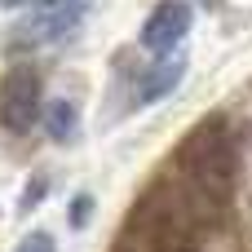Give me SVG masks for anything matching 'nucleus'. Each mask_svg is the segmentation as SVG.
Returning a JSON list of instances; mask_svg holds the SVG:
<instances>
[{
  "label": "nucleus",
  "instance_id": "f257e3e1",
  "mask_svg": "<svg viewBox=\"0 0 252 252\" xmlns=\"http://www.w3.org/2000/svg\"><path fill=\"white\" fill-rule=\"evenodd\" d=\"M182 168L195 186L199 199L208 204H226L230 186H235V133L221 115H208L190 128V137L182 142Z\"/></svg>",
  "mask_w": 252,
  "mask_h": 252
},
{
  "label": "nucleus",
  "instance_id": "f03ea898",
  "mask_svg": "<svg viewBox=\"0 0 252 252\" xmlns=\"http://www.w3.org/2000/svg\"><path fill=\"white\" fill-rule=\"evenodd\" d=\"M40 111H44V93H40L35 66H9L0 75V128L22 137L35 128Z\"/></svg>",
  "mask_w": 252,
  "mask_h": 252
},
{
  "label": "nucleus",
  "instance_id": "7ed1b4c3",
  "mask_svg": "<svg viewBox=\"0 0 252 252\" xmlns=\"http://www.w3.org/2000/svg\"><path fill=\"white\" fill-rule=\"evenodd\" d=\"M190 18H195V9L186 0H159L142 22V49H151L155 58L173 53L182 44V35L190 31Z\"/></svg>",
  "mask_w": 252,
  "mask_h": 252
},
{
  "label": "nucleus",
  "instance_id": "20e7f679",
  "mask_svg": "<svg viewBox=\"0 0 252 252\" xmlns=\"http://www.w3.org/2000/svg\"><path fill=\"white\" fill-rule=\"evenodd\" d=\"M84 13V0H40L35 13L27 18V35L31 40H62Z\"/></svg>",
  "mask_w": 252,
  "mask_h": 252
},
{
  "label": "nucleus",
  "instance_id": "39448f33",
  "mask_svg": "<svg viewBox=\"0 0 252 252\" xmlns=\"http://www.w3.org/2000/svg\"><path fill=\"white\" fill-rule=\"evenodd\" d=\"M40 120H44V128H49L53 142H66V137L75 133V106H71L66 97H53V102L40 111Z\"/></svg>",
  "mask_w": 252,
  "mask_h": 252
},
{
  "label": "nucleus",
  "instance_id": "423d86ee",
  "mask_svg": "<svg viewBox=\"0 0 252 252\" xmlns=\"http://www.w3.org/2000/svg\"><path fill=\"white\" fill-rule=\"evenodd\" d=\"M177 80H182V62H164L159 71H151V75H146V89H142V97H146V102H155V97H168Z\"/></svg>",
  "mask_w": 252,
  "mask_h": 252
},
{
  "label": "nucleus",
  "instance_id": "0eeeda50",
  "mask_svg": "<svg viewBox=\"0 0 252 252\" xmlns=\"http://www.w3.org/2000/svg\"><path fill=\"white\" fill-rule=\"evenodd\" d=\"M13 252H58V248H53V239H49L44 230H31V235H27Z\"/></svg>",
  "mask_w": 252,
  "mask_h": 252
},
{
  "label": "nucleus",
  "instance_id": "6e6552de",
  "mask_svg": "<svg viewBox=\"0 0 252 252\" xmlns=\"http://www.w3.org/2000/svg\"><path fill=\"white\" fill-rule=\"evenodd\" d=\"M89 208H93V199H75V204H71V221L80 226V221L89 217Z\"/></svg>",
  "mask_w": 252,
  "mask_h": 252
},
{
  "label": "nucleus",
  "instance_id": "1a4fd4ad",
  "mask_svg": "<svg viewBox=\"0 0 252 252\" xmlns=\"http://www.w3.org/2000/svg\"><path fill=\"white\" fill-rule=\"evenodd\" d=\"M159 252H199V248H195V244H186V239H168Z\"/></svg>",
  "mask_w": 252,
  "mask_h": 252
},
{
  "label": "nucleus",
  "instance_id": "9d476101",
  "mask_svg": "<svg viewBox=\"0 0 252 252\" xmlns=\"http://www.w3.org/2000/svg\"><path fill=\"white\" fill-rule=\"evenodd\" d=\"M0 4H4V9H13V4H27V0H0Z\"/></svg>",
  "mask_w": 252,
  "mask_h": 252
}]
</instances>
